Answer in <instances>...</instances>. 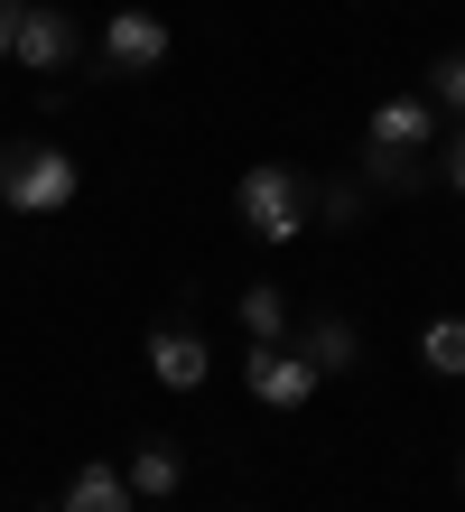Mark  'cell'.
Returning a JSON list of instances; mask_svg holds the SVG:
<instances>
[{
  "label": "cell",
  "mask_w": 465,
  "mask_h": 512,
  "mask_svg": "<svg viewBox=\"0 0 465 512\" xmlns=\"http://www.w3.org/2000/svg\"><path fill=\"white\" fill-rule=\"evenodd\" d=\"M233 215L252 224V243H298L307 224H317V187L289 168V159H252L233 187Z\"/></svg>",
  "instance_id": "6da1fadb"
},
{
  "label": "cell",
  "mask_w": 465,
  "mask_h": 512,
  "mask_svg": "<svg viewBox=\"0 0 465 512\" xmlns=\"http://www.w3.org/2000/svg\"><path fill=\"white\" fill-rule=\"evenodd\" d=\"M0 205L10 215H66L75 205V149H47V140L0 149Z\"/></svg>",
  "instance_id": "7a4b0ae2"
},
{
  "label": "cell",
  "mask_w": 465,
  "mask_h": 512,
  "mask_svg": "<svg viewBox=\"0 0 465 512\" xmlns=\"http://www.w3.org/2000/svg\"><path fill=\"white\" fill-rule=\"evenodd\" d=\"M242 382H252V401H261V410H307L326 373L307 364L298 345H252V354H242Z\"/></svg>",
  "instance_id": "3957f363"
},
{
  "label": "cell",
  "mask_w": 465,
  "mask_h": 512,
  "mask_svg": "<svg viewBox=\"0 0 465 512\" xmlns=\"http://www.w3.org/2000/svg\"><path fill=\"white\" fill-rule=\"evenodd\" d=\"M168 19L159 10H112L103 19V75H159L168 66Z\"/></svg>",
  "instance_id": "277c9868"
},
{
  "label": "cell",
  "mask_w": 465,
  "mask_h": 512,
  "mask_svg": "<svg viewBox=\"0 0 465 512\" xmlns=\"http://www.w3.org/2000/svg\"><path fill=\"white\" fill-rule=\"evenodd\" d=\"M363 149H391V159H428V149H438V103H428V94H391V103H372Z\"/></svg>",
  "instance_id": "5b68a950"
},
{
  "label": "cell",
  "mask_w": 465,
  "mask_h": 512,
  "mask_svg": "<svg viewBox=\"0 0 465 512\" xmlns=\"http://www.w3.org/2000/svg\"><path fill=\"white\" fill-rule=\"evenodd\" d=\"M10 56H19L28 75H66V66H75V19L56 10V0H28V10H19Z\"/></svg>",
  "instance_id": "8992f818"
},
{
  "label": "cell",
  "mask_w": 465,
  "mask_h": 512,
  "mask_svg": "<svg viewBox=\"0 0 465 512\" xmlns=\"http://www.w3.org/2000/svg\"><path fill=\"white\" fill-rule=\"evenodd\" d=\"M205 373H214V345H205V336H196L186 317L149 326V382H159V391H196Z\"/></svg>",
  "instance_id": "52a82bcc"
},
{
  "label": "cell",
  "mask_w": 465,
  "mask_h": 512,
  "mask_svg": "<svg viewBox=\"0 0 465 512\" xmlns=\"http://www.w3.org/2000/svg\"><path fill=\"white\" fill-rule=\"evenodd\" d=\"M131 494L140 503H177V485H186V457H177V438H149V447H131Z\"/></svg>",
  "instance_id": "ba28073f"
},
{
  "label": "cell",
  "mask_w": 465,
  "mask_h": 512,
  "mask_svg": "<svg viewBox=\"0 0 465 512\" xmlns=\"http://www.w3.org/2000/svg\"><path fill=\"white\" fill-rule=\"evenodd\" d=\"M66 512H140V494H131V475L121 466H75V485L56 494Z\"/></svg>",
  "instance_id": "9c48e42d"
},
{
  "label": "cell",
  "mask_w": 465,
  "mask_h": 512,
  "mask_svg": "<svg viewBox=\"0 0 465 512\" xmlns=\"http://www.w3.org/2000/svg\"><path fill=\"white\" fill-rule=\"evenodd\" d=\"M298 354H307V364H317V373H354V364H363V336H354L345 317H307Z\"/></svg>",
  "instance_id": "30bf717a"
},
{
  "label": "cell",
  "mask_w": 465,
  "mask_h": 512,
  "mask_svg": "<svg viewBox=\"0 0 465 512\" xmlns=\"http://www.w3.org/2000/svg\"><path fill=\"white\" fill-rule=\"evenodd\" d=\"M242 336H252V345H289V289H279V280L242 289Z\"/></svg>",
  "instance_id": "8fae6325"
},
{
  "label": "cell",
  "mask_w": 465,
  "mask_h": 512,
  "mask_svg": "<svg viewBox=\"0 0 465 512\" xmlns=\"http://www.w3.org/2000/svg\"><path fill=\"white\" fill-rule=\"evenodd\" d=\"M363 187H382V196H419V187H428V159H391V149H363Z\"/></svg>",
  "instance_id": "7c38bea8"
},
{
  "label": "cell",
  "mask_w": 465,
  "mask_h": 512,
  "mask_svg": "<svg viewBox=\"0 0 465 512\" xmlns=\"http://www.w3.org/2000/svg\"><path fill=\"white\" fill-rule=\"evenodd\" d=\"M419 364L447 373V382H465V317H438V326H428V336H419Z\"/></svg>",
  "instance_id": "4fadbf2b"
},
{
  "label": "cell",
  "mask_w": 465,
  "mask_h": 512,
  "mask_svg": "<svg viewBox=\"0 0 465 512\" xmlns=\"http://www.w3.org/2000/svg\"><path fill=\"white\" fill-rule=\"evenodd\" d=\"M317 224H326V233H354V224H363V177H335V187H317Z\"/></svg>",
  "instance_id": "5bb4252c"
},
{
  "label": "cell",
  "mask_w": 465,
  "mask_h": 512,
  "mask_svg": "<svg viewBox=\"0 0 465 512\" xmlns=\"http://www.w3.org/2000/svg\"><path fill=\"white\" fill-rule=\"evenodd\" d=\"M428 103H438V112H456V122H465V47H447L438 66H428Z\"/></svg>",
  "instance_id": "9a60e30c"
},
{
  "label": "cell",
  "mask_w": 465,
  "mask_h": 512,
  "mask_svg": "<svg viewBox=\"0 0 465 512\" xmlns=\"http://www.w3.org/2000/svg\"><path fill=\"white\" fill-rule=\"evenodd\" d=\"M438 177L465 196V122H456V131H438Z\"/></svg>",
  "instance_id": "2e32d148"
},
{
  "label": "cell",
  "mask_w": 465,
  "mask_h": 512,
  "mask_svg": "<svg viewBox=\"0 0 465 512\" xmlns=\"http://www.w3.org/2000/svg\"><path fill=\"white\" fill-rule=\"evenodd\" d=\"M19 10L28 0H0V56H10V38H19Z\"/></svg>",
  "instance_id": "e0dca14e"
},
{
  "label": "cell",
  "mask_w": 465,
  "mask_h": 512,
  "mask_svg": "<svg viewBox=\"0 0 465 512\" xmlns=\"http://www.w3.org/2000/svg\"><path fill=\"white\" fill-rule=\"evenodd\" d=\"M38 512H66V503H38Z\"/></svg>",
  "instance_id": "ac0fdd59"
}]
</instances>
